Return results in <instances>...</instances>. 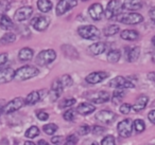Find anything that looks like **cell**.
<instances>
[{
	"label": "cell",
	"mask_w": 155,
	"mask_h": 145,
	"mask_svg": "<svg viewBox=\"0 0 155 145\" xmlns=\"http://www.w3.org/2000/svg\"><path fill=\"white\" fill-rule=\"evenodd\" d=\"M38 73L39 71L36 67L31 66V65H26V66H22L18 68L17 70H15L14 79H17V81H27V79L35 77Z\"/></svg>",
	"instance_id": "cell-1"
},
{
	"label": "cell",
	"mask_w": 155,
	"mask_h": 145,
	"mask_svg": "<svg viewBox=\"0 0 155 145\" xmlns=\"http://www.w3.org/2000/svg\"><path fill=\"white\" fill-rule=\"evenodd\" d=\"M78 34L80 35L82 38L88 39V40H95V39L100 38V31L97 27L91 26H82L78 28Z\"/></svg>",
	"instance_id": "cell-2"
},
{
	"label": "cell",
	"mask_w": 155,
	"mask_h": 145,
	"mask_svg": "<svg viewBox=\"0 0 155 145\" xmlns=\"http://www.w3.org/2000/svg\"><path fill=\"white\" fill-rule=\"evenodd\" d=\"M115 20L124 24H138L143 21V16L139 13H121L114 18Z\"/></svg>",
	"instance_id": "cell-3"
},
{
	"label": "cell",
	"mask_w": 155,
	"mask_h": 145,
	"mask_svg": "<svg viewBox=\"0 0 155 145\" xmlns=\"http://www.w3.org/2000/svg\"><path fill=\"white\" fill-rule=\"evenodd\" d=\"M123 10V2L119 0H112L107 3V7L104 12L106 19H113L117 15L121 14V11Z\"/></svg>",
	"instance_id": "cell-4"
},
{
	"label": "cell",
	"mask_w": 155,
	"mask_h": 145,
	"mask_svg": "<svg viewBox=\"0 0 155 145\" xmlns=\"http://www.w3.org/2000/svg\"><path fill=\"white\" fill-rule=\"evenodd\" d=\"M56 53L54 50L47 49L41 51L36 56V64L38 66H47V65L51 64L55 60Z\"/></svg>",
	"instance_id": "cell-5"
},
{
	"label": "cell",
	"mask_w": 155,
	"mask_h": 145,
	"mask_svg": "<svg viewBox=\"0 0 155 145\" xmlns=\"http://www.w3.org/2000/svg\"><path fill=\"white\" fill-rule=\"evenodd\" d=\"M85 96L87 98V100H89L91 103H95V104H103V103H106L107 101H110V93L107 91H103V90L89 92Z\"/></svg>",
	"instance_id": "cell-6"
},
{
	"label": "cell",
	"mask_w": 155,
	"mask_h": 145,
	"mask_svg": "<svg viewBox=\"0 0 155 145\" xmlns=\"http://www.w3.org/2000/svg\"><path fill=\"white\" fill-rule=\"evenodd\" d=\"M117 128H118V132L120 137L129 138L132 134V131H133V122H132L131 119H124L120 123H118Z\"/></svg>",
	"instance_id": "cell-7"
},
{
	"label": "cell",
	"mask_w": 155,
	"mask_h": 145,
	"mask_svg": "<svg viewBox=\"0 0 155 145\" xmlns=\"http://www.w3.org/2000/svg\"><path fill=\"white\" fill-rule=\"evenodd\" d=\"M110 87H114L117 89H124V88H134V84L129 79L124 76H116L108 83Z\"/></svg>",
	"instance_id": "cell-8"
},
{
	"label": "cell",
	"mask_w": 155,
	"mask_h": 145,
	"mask_svg": "<svg viewBox=\"0 0 155 145\" xmlns=\"http://www.w3.org/2000/svg\"><path fill=\"white\" fill-rule=\"evenodd\" d=\"M49 24H50V19L48 17H46V16L37 15L31 20V26L36 31H39V32L45 31L49 27Z\"/></svg>",
	"instance_id": "cell-9"
},
{
	"label": "cell",
	"mask_w": 155,
	"mask_h": 145,
	"mask_svg": "<svg viewBox=\"0 0 155 145\" xmlns=\"http://www.w3.org/2000/svg\"><path fill=\"white\" fill-rule=\"evenodd\" d=\"M25 105V100L22 98H15L12 101H10L5 107H3V112L10 114V113H13L15 111L19 110L22 106Z\"/></svg>",
	"instance_id": "cell-10"
},
{
	"label": "cell",
	"mask_w": 155,
	"mask_h": 145,
	"mask_svg": "<svg viewBox=\"0 0 155 145\" xmlns=\"http://www.w3.org/2000/svg\"><path fill=\"white\" fill-rule=\"evenodd\" d=\"M75 5H78V1H75V0H62V1H58V5H56V15H64L66 12H68L69 10L74 8Z\"/></svg>",
	"instance_id": "cell-11"
},
{
	"label": "cell",
	"mask_w": 155,
	"mask_h": 145,
	"mask_svg": "<svg viewBox=\"0 0 155 145\" xmlns=\"http://www.w3.org/2000/svg\"><path fill=\"white\" fill-rule=\"evenodd\" d=\"M96 120L103 124H112L116 120V113L110 110H101L96 114Z\"/></svg>",
	"instance_id": "cell-12"
},
{
	"label": "cell",
	"mask_w": 155,
	"mask_h": 145,
	"mask_svg": "<svg viewBox=\"0 0 155 145\" xmlns=\"http://www.w3.org/2000/svg\"><path fill=\"white\" fill-rule=\"evenodd\" d=\"M33 14V9L31 7H21L15 12L14 14V19L18 22L25 21L29 19Z\"/></svg>",
	"instance_id": "cell-13"
},
{
	"label": "cell",
	"mask_w": 155,
	"mask_h": 145,
	"mask_svg": "<svg viewBox=\"0 0 155 145\" xmlns=\"http://www.w3.org/2000/svg\"><path fill=\"white\" fill-rule=\"evenodd\" d=\"M63 88L64 87H63L60 79H54L51 85V90H50V93H49L50 100H51L52 102H55V101H58V98H60L61 94H62V92H63Z\"/></svg>",
	"instance_id": "cell-14"
},
{
	"label": "cell",
	"mask_w": 155,
	"mask_h": 145,
	"mask_svg": "<svg viewBox=\"0 0 155 145\" xmlns=\"http://www.w3.org/2000/svg\"><path fill=\"white\" fill-rule=\"evenodd\" d=\"M108 73L105 72V71H96V72H91L89 73L88 75L86 76L85 81L87 82L88 84H98L103 82L105 79H107Z\"/></svg>",
	"instance_id": "cell-15"
},
{
	"label": "cell",
	"mask_w": 155,
	"mask_h": 145,
	"mask_svg": "<svg viewBox=\"0 0 155 145\" xmlns=\"http://www.w3.org/2000/svg\"><path fill=\"white\" fill-rule=\"evenodd\" d=\"M88 14L94 20H100L102 19V16L104 15V10L101 3H93L88 9Z\"/></svg>",
	"instance_id": "cell-16"
},
{
	"label": "cell",
	"mask_w": 155,
	"mask_h": 145,
	"mask_svg": "<svg viewBox=\"0 0 155 145\" xmlns=\"http://www.w3.org/2000/svg\"><path fill=\"white\" fill-rule=\"evenodd\" d=\"M15 70L12 68H5L0 69V84H5L14 79Z\"/></svg>",
	"instance_id": "cell-17"
},
{
	"label": "cell",
	"mask_w": 155,
	"mask_h": 145,
	"mask_svg": "<svg viewBox=\"0 0 155 145\" xmlns=\"http://www.w3.org/2000/svg\"><path fill=\"white\" fill-rule=\"evenodd\" d=\"M148 102H149L148 96L141 94V95H139L137 98H136L135 104L133 105V107H132V108H133L134 111H136V112H139V111L143 110V109L146 108L147 105H148Z\"/></svg>",
	"instance_id": "cell-18"
},
{
	"label": "cell",
	"mask_w": 155,
	"mask_h": 145,
	"mask_svg": "<svg viewBox=\"0 0 155 145\" xmlns=\"http://www.w3.org/2000/svg\"><path fill=\"white\" fill-rule=\"evenodd\" d=\"M96 110V106L89 103H81L79 106L77 107V111L82 115L91 114V112Z\"/></svg>",
	"instance_id": "cell-19"
},
{
	"label": "cell",
	"mask_w": 155,
	"mask_h": 145,
	"mask_svg": "<svg viewBox=\"0 0 155 145\" xmlns=\"http://www.w3.org/2000/svg\"><path fill=\"white\" fill-rule=\"evenodd\" d=\"M88 50L91 51V53H93L94 55H100V54L104 53L106 51V44L105 43H95L93 45L89 46Z\"/></svg>",
	"instance_id": "cell-20"
},
{
	"label": "cell",
	"mask_w": 155,
	"mask_h": 145,
	"mask_svg": "<svg viewBox=\"0 0 155 145\" xmlns=\"http://www.w3.org/2000/svg\"><path fill=\"white\" fill-rule=\"evenodd\" d=\"M120 37L124 40L134 41L139 38V33L136 30H123L120 33Z\"/></svg>",
	"instance_id": "cell-21"
},
{
	"label": "cell",
	"mask_w": 155,
	"mask_h": 145,
	"mask_svg": "<svg viewBox=\"0 0 155 145\" xmlns=\"http://www.w3.org/2000/svg\"><path fill=\"white\" fill-rule=\"evenodd\" d=\"M34 56V52L31 48H22L18 53V58L20 62H29Z\"/></svg>",
	"instance_id": "cell-22"
},
{
	"label": "cell",
	"mask_w": 155,
	"mask_h": 145,
	"mask_svg": "<svg viewBox=\"0 0 155 145\" xmlns=\"http://www.w3.org/2000/svg\"><path fill=\"white\" fill-rule=\"evenodd\" d=\"M127 50V62L133 63L139 58L140 55V48L139 47H134V48H130V49H125Z\"/></svg>",
	"instance_id": "cell-23"
},
{
	"label": "cell",
	"mask_w": 155,
	"mask_h": 145,
	"mask_svg": "<svg viewBox=\"0 0 155 145\" xmlns=\"http://www.w3.org/2000/svg\"><path fill=\"white\" fill-rule=\"evenodd\" d=\"M0 27L3 30H11L14 28V22L12 21V19L7 16L5 14L0 16Z\"/></svg>",
	"instance_id": "cell-24"
},
{
	"label": "cell",
	"mask_w": 155,
	"mask_h": 145,
	"mask_svg": "<svg viewBox=\"0 0 155 145\" xmlns=\"http://www.w3.org/2000/svg\"><path fill=\"white\" fill-rule=\"evenodd\" d=\"M37 8L43 13H48V12L52 10L53 5H52V2L49 1V0H38L37 1Z\"/></svg>",
	"instance_id": "cell-25"
},
{
	"label": "cell",
	"mask_w": 155,
	"mask_h": 145,
	"mask_svg": "<svg viewBox=\"0 0 155 145\" xmlns=\"http://www.w3.org/2000/svg\"><path fill=\"white\" fill-rule=\"evenodd\" d=\"M62 50L64 52V54L69 58H78L79 57V53L78 51L70 45H64L62 47Z\"/></svg>",
	"instance_id": "cell-26"
},
{
	"label": "cell",
	"mask_w": 155,
	"mask_h": 145,
	"mask_svg": "<svg viewBox=\"0 0 155 145\" xmlns=\"http://www.w3.org/2000/svg\"><path fill=\"white\" fill-rule=\"evenodd\" d=\"M141 8H142V3L140 1H124L123 2V10L138 11Z\"/></svg>",
	"instance_id": "cell-27"
},
{
	"label": "cell",
	"mask_w": 155,
	"mask_h": 145,
	"mask_svg": "<svg viewBox=\"0 0 155 145\" xmlns=\"http://www.w3.org/2000/svg\"><path fill=\"white\" fill-rule=\"evenodd\" d=\"M41 100V95H39L38 91H32L27 95L26 100H25V104L27 105H34L36 104L38 101Z\"/></svg>",
	"instance_id": "cell-28"
},
{
	"label": "cell",
	"mask_w": 155,
	"mask_h": 145,
	"mask_svg": "<svg viewBox=\"0 0 155 145\" xmlns=\"http://www.w3.org/2000/svg\"><path fill=\"white\" fill-rule=\"evenodd\" d=\"M107 60L110 63H118L119 60L121 58V52L120 50L118 49H113L110 50L107 53V56H106Z\"/></svg>",
	"instance_id": "cell-29"
},
{
	"label": "cell",
	"mask_w": 155,
	"mask_h": 145,
	"mask_svg": "<svg viewBox=\"0 0 155 145\" xmlns=\"http://www.w3.org/2000/svg\"><path fill=\"white\" fill-rule=\"evenodd\" d=\"M16 40V36L14 33H5L1 38H0V45H10Z\"/></svg>",
	"instance_id": "cell-30"
},
{
	"label": "cell",
	"mask_w": 155,
	"mask_h": 145,
	"mask_svg": "<svg viewBox=\"0 0 155 145\" xmlns=\"http://www.w3.org/2000/svg\"><path fill=\"white\" fill-rule=\"evenodd\" d=\"M125 95V91L123 89H116L114 92H113L112 95V101L115 103V104H118V103L121 102L123 98Z\"/></svg>",
	"instance_id": "cell-31"
},
{
	"label": "cell",
	"mask_w": 155,
	"mask_h": 145,
	"mask_svg": "<svg viewBox=\"0 0 155 145\" xmlns=\"http://www.w3.org/2000/svg\"><path fill=\"white\" fill-rule=\"evenodd\" d=\"M120 28H119L117 24H110V26H107L105 29L103 30V34L105 36H113V35L117 34L119 32Z\"/></svg>",
	"instance_id": "cell-32"
},
{
	"label": "cell",
	"mask_w": 155,
	"mask_h": 145,
	"mask_svg": "<svg viewBox=\"0 0 155 145\" xmlns=\"http://www.w3.org/2000/svg\"><path fill=\"white\" fill-rule=\"evenodd\" d=\"M44 129V132L47 134H49V136H52V134H54L56 132V130L58 129V125L54 123H49V124H46V125H44L43 127Z\"/></svg>",
	"instance_id": "cell-33"
},
{
	"label": "cell",
	"mask_w": 155,
	"mask_h": 145,
	"mask_svg": "<svg viewBox=\"0 0 155 145\" xmlns=\"http://www.w3.org/2000/svg\"><path fill=\"white\" fill-rule=\"evenodd\" d=\"M133 128L135 129L136 132H142L144 131V129H146V124H144V122L142 121L141 119H137L134 121L133 123Z\"/></svg>",
	"instance_id": "cell-34"
},
{
	"label": "cell",
	"mask_w": 155,
	"mask_h": 145,
	"mask_svg": "<svg viewBox=\"0 0 155 145\" xmlns=\"http://www.w3.org/2000/svg\"><path fill=\"white\" fill-rule=\"evenodd\" d=\"M26 137L27 138H29V139H33V138H35V137H37L39 134V129H38V127L37 126H31L29 129H27V131H26Z\"/></svg>",
	"instance_id": "cell-35"
},
{
	"label": "cell",
	"mask_w": 155,
	"mask_h": 145,
	"mask_svg": "<svg viewBox=\"0 0 155 145\" xmlns=\"http://www.w3.org/2000/svg\"><path fill=\"white\" fill-rule=\"evenodd\" d=\"M75 111L77 110H74V109H68V110H66L64 112V114H63L64 120L69 121V122H72L73 120L75 119V115H77V112H75Z\"/></svg>",
	"instance_id": "cell-36"
},
{
	"label": "cell",
	"mask_w": 155,
	"mask_h": 145,
	"mask_svg": "<svg viewBox=\"0 0 155 145\" xmlns=\"http://www.w3.org/2000/svg\"><path fill=\"white\" fill-rule=\"evenodd\" d=\"M75 102H77V100L73 98H65V100H63L62 102H61V104L58 105V107H60V108H68V107L72 106L73 104H75Z\"/></svg>",
	"instance_id": "cell-37"
},
{
	"label": "cell",
	"mask_w": 155,
	"mask_h": 145,
	"mask_svg": "<svg viewBox=\"0 0 155 145\" xmlns=\"http://www.w3.org/2000/svg\"><path fill=\"white\" fill-rule=\"evenodd\" d=\"M60 81H61V83H62L63 87H70L73 83L72 79H71V76L69 74H64L60 79Z\"/></svg>",
	"instance_id": "cell-38"
},
{
	"label": "cell",
	"mask_w": 155,
	"mask_h": 145,
	"mask_svg": "<svg viewBox=\"0 0 155 145\" xmlns=\"http://www.w3.org/2000/svg\"><path fill=\"white\" fill-rule=\"evenodd\" d=\"M79 142V139L75 134H70L66 138L64 142V145H77V143Z\"/></svg>",
	"instance_id": "cell-39"
},
{
	"label": "cell",
	"mask_w": 155,
	"mask_h": 145,
	"mask_svg": "<svg viewBox=\"0 0 155 145\" xmlns=\"http://www.w3.org/2000/svg\"><path fill=\"white\" fill-rule=\"evenodd\" d=\"M101 145H116V141L113 136H106L102 139Z\"/></svg>",
	"instance_id": "cell-40"
},
{
	"label": "cell",
	"mask_w": 155,
	"mask_h": 145,
	"mask_svg": "<svg viewBox=\"0 0 155 145\" xmlns=\"http://www.w3.org/2000/svg\"><path fill=\"white\" fill-rule=\"evenodd\" d=\"M89 131H91V127L87 124H83V125H81L80 127L78 128V134L80 136H85V134H89Z\"/></svg>",
	"instance_id": "cell-41"
},
{
	"label": "cell",
	"mask_w": 155,
	"mask_h": 145,
	"mask_svg": "<svg viewBox=\"0 0 155 145\" xmlns=\"http://www.w3.org/2000/svg\"><path fill=\"white\" fill-rule=\"evenodd\" d=\"M131 109H132V105L129 104V103H124V104H122L120 106L119 110H120V112L122 114H129L131 112Z\"/></svg>",
	"instance_id": "cell-42"
},
{
	"label": "cell",
	"mask_w": 155,
	"mask_h": 145,
	"mask_svg": "<svg viewBox=\"0 0 155 145\" xmlns=\"http://www.w3.org/2000/svg\"><path fill=\"white\" fill-rule=\"evenodd\" d=\"M91 131H93V134H95V136H100V134H102L105 131V128L99 125H95L93 127V129H91Z\"/></svg>",
	"instance_id": "cell-43"
},
{
	"label": "cell",
	"mask_w": 155,
	"mask_h": 145,
	"mask_svg": "<svg viewBox=\"0 0 155 145\" xmlns=\"http://www.w3.org/2000/svg\"><path fill=\"white\" fill-rule=\"evenodd\" d=\"M36 117H37V119H38L39 121H47L48 118H49V114H48L47 112H45V111L39 110V111H37Z\"/></svg>",
	"instance_id": "cell-44"
},
{
	"label": "cell",
	"mask_w": 155,
	"mask_h": 145,
	"mask_svg": "<svg viewBox=\"0 0 155 145\" xmlns=\"http://www.w3.org/2000/svg\"><path fill=\"white\" fill-rule=\"evenodd\" d=\"M10 7L11 3L9 1H0V12H7Z\"/></svg>",
	"instance_id": "cell-45"
},
{
	"label": "cell",
	"mask_w": 155,
	"mask_h": 145,
	"mask_svg": "<svg viewBox=\"0 0 155 145\" xmlns=\"http://www.w3.org/2000/svg\"><path fill=\"white\" fill-rule=\"evenodd\" d=\"M51 142H52V144L60 145L61 143L63 142V137H61V136H55V137H52V138H51Z\"/></svg>",
	"instance_id": "cell-46"
},
{
	"label": "cell",
	"mask_w": 155,
	"mask_h": 145,
	"mask_svg": "<svg viewBox=\"0 0 155 145\" xmlns=\"http://www.w3.org/2000/svg\"><path fill=\"white\" fill-rule=\"evenodd\" d=\"M8 58H9V56L7 53H0V66L5 65L8 62Z\"/></svg>",
	"instance_id": "cell-47"
},
{
	"label": "cell",
	"mask_w": 155,
	"mask_h": 145,
	"mask_svg": "<svg viewBox=\"0 0 155 145\" xmlns=\"http://www.w3.org/2000/svg\"><path fill=\"white\" fill-rule=\"evenodd\" d=\"M148 119L151 121V123L155 124V109L154 110H151L150 112L148 113Z\"/></svg>",
	"instance_id": "cell-48"
},
{
	"label": "cell",
	"mask_w": 155,
	"mask_h": 145,
	"mask_svg": "<svg viewBox=\"0 0 155 145\" xmlns=\"http://www.w3.org/2000/svg\"><path fill=\"white\" fill-rule=\"evenodd\" d=\"M149 15H150V18L155 22V7L152 8V9L149 11Z\"/></svg>",
	"instance_id": "cell-49"
},
{
	"label": "cell",
	"mask_w": 155,
	"mask_h": 145,
	"mask_svg": "<svg viewBox=\"0 0 155 145\" xmlns=\"http://www.w3.org/2000/svg\"><path fill=\"white\" fill-rule=\"evenodd\" d=\"M148 79H150V81H152V82H155V71L149 73V74H148Z\"/></svg>",
	"instance_id": "cell-50"
},
{
	"label": "cell",
	"mask_w": 155,
	"mask_h": 145,
	"mask_svg": "<svg viewBox=\"0 0 155 145\" xmlns=\"http://www.w3.org/2000/svg\"><path fill=\"white\" fill-rule=\"evenodd\" d=\"M37 145H49V143L45 140H39L38 143H37Z\"/></svg>",
	"instance_id": "cell-51"
},
{
	"label": "cell",
	"mask_w": 155,
	"mask_h": 145,
	"mask_svg": "<svg viewBox=\"0 0 155 145\" xmlns=\"http://www.w3.org/2000/svg\"><path fill=\"white\" fill-rule=\"evenodd\" d=\"M25 145H36L35 143H33L32 141H27L26 143H25Z\"/></svg>",
	"instance_id": "cell-52"
},
{
	"label": "cell",
	"mask_w": 155,
	"mask_h": 145,
	"mask_svg": "<svg viewBox=\"0 0 155 145\" xmlns=\"http://www.w3.org/2000/svg\"><path fill=\"white\" fill-rule=\"evenodd\" d=\"M3 112V106H1V105H0V115H1V113Z\"/></svg>",
	"instance_id": "cell-53"
},
{
	"label": "cell",
	"mask_w": 155,
	"mask_h": 145,
	"mask_svg": "<svg viewBox=\"0 0 155 145\" xmlns=\"http://www.w3.org/2000/svg\"><path fill=\"white\" fill-rule=\"evenodd\" d=\"M152 44H153V46H154V47H155V36L152 38Z\"/></svg>",
	"instance_id": "cell-54"
},
{
	"label": "cell",
	"mask_w": 155,
	"mask_h": 145,
	"mask_svg": "<svg viewBox=\"0 0 155 145\" xmlns=\"http://www.w3.org/2000/svg\"><path fill=\"white\" fill-rule=\"evenodd\" d=\"M91 145H99V144H98L97 142H94V143H91Z\"/></svg>",
	"instance_id": "cell-55"
}]
</instances>
